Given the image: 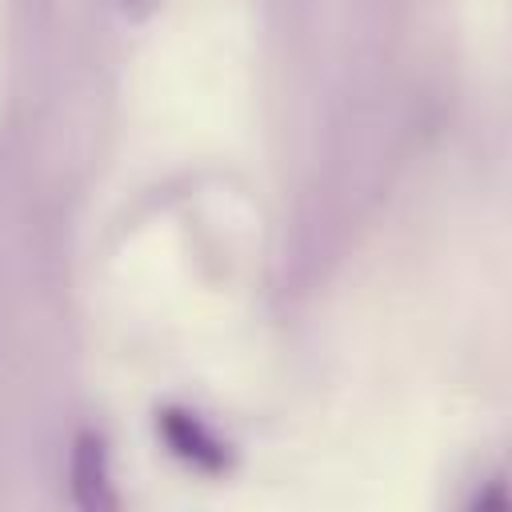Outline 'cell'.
Wrapping results in <instances>:
<instances>
[{"mask_svg": "<svg viewBox=\"0 0 512 512\" xmlns=\"http://www.w3.org/2000/svg\"><path fill=\"white\" fill-rule=\"evenodd\" d=\"M156 432L164 436V444L192 468L200 472H220L228 464V448L216 440V432L208 424H200L192 412H180V408H164L160 420H156Z\"/></svg>", "mask_w": 512, "mask_h": 512, "instance_id": "obj_1", "label": "cell"}, {"mask_svg": "<svg viewBox=\"0 0 512 512\" xmlns=\"http://www.w3.org/2000/svg\"><path fill=\"white\" fill-rule=\"evenodd\" d=\"M68 472H72V496H76L80 508H96V512L116 508V492H112V480H108V452L92 432L76 436Z\"/></svg>", "mask_w": 512, "mask_h": 512, "instance_id": "obj_2", "label": "cell"}, {"mask_svg": "<svg viewBox=\"0 0 512 512\" xmlns=\"http://www.w3.org/2000/svg\"><path fill=\"white\" fill-rule=\"evenodd\" d=\"M148 4H156V0H124V8H132V12L136 8H148Z\"/></svg>", "mask_w": 512, "mask_h": 512, "instance_id": "obj_3", "label": "cell"}]
</instances>
